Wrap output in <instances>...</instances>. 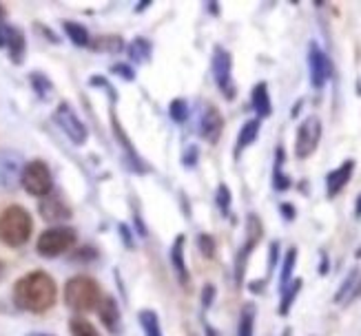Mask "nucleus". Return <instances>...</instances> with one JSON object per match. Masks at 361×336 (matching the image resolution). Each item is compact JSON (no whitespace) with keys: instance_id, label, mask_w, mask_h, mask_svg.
I'll return each mask as SVG.
<instances>
[{"instance_id":"bb28decb","label":"nucleus","mask_w":361,"mask_h":336,"mask_svg":"<svg viewBox=\"0 0 361 336\" xmlns=\"http://www.w3.org/2000/svg\"><path fill=\"white\" fill-rule=\"evenodd\" d=\"M151 51H153V46L149 40L145 38H135L131 44H129V56L133 62H147L151 58Z\"/></svg>"},{"instance_id":"e433bc0d","label":"nucleus","mask_w":361,"mask_h":336,"mask_svg":"<svg viewBox=\"0 0 361 336\" xmlns=\"http://www.w3.org/2000/svg\"><path fill=\"white\" fill-rule=\"evenodd\" d=\"M279 213H281V217H284L286 221H293L297 217V211H295L293 204H281L279 206Z\"/></svg>"},{"instance_id":"aec40b11","label":"nucleus","mask_w":361,"mask_h":336,"mask_svg":"<svg viewBox=\"0 0 361 336\" xmlns=\"http://www.w3.org/2000/svg\"><path fill=\"white\" fill-rule=\"evenodd\" d=\"M284 162H286L284 149L277 147L275 149V166H273V190L275 193H286V190L293 186L290 178L284 173Z\"/></svg>"},{"instance_id":"c756f323","label":"nucleus","mask_w":361,"mask_h":336,"mask_svg":"<svg viewBox=\"0 0 361 336\" xmlns=\"http://www.w3.org/2000/svg\"><path fill=\"white\" fill-rule=\"evenodd\" d=\"M29 80H31V85H34V91L40 95V98H49L51 91H54L49 77H44L42 73H31Z\"/></svg>"},{"instance_id":"0eeeda50","label":"nucleus","mask_w":361,"mask_h":336,"mask_svg":"<svg viewBox=\"0 0 361 336\" xmlns=\"http://www.w3.org/2000/svg\"><path fill=\"white\" fill-rule=\"evenodd\" d=\"M322 142V120L317 116H308L297 126L295 135V157L306 159L317 151Z\"/></svg>"},{"instance_id":"4be33fe9","label":"nucleus","mask_w":361,"mask_h":336,"mask_svg":"<svg viewBox=\"0 0 361 336\" xmlns=\"http://www.w3.org/2000/svg\"><path fill=\"white\" fill-rule=\"evenodd\" d=\"M255 314H257L255 303H244V308L240 312L238 336H253L255 334Z\"/></svg>"},{"instance_id":"ea45409f","label":"nucleus","mask_w":361,"mask_h":336,"mask_svg":"<svg viewBox=\"0 0 361 336\" xmlns=\"http://www.w3.org/2000/svg\"><path fill=\"white\" fill-rule=\"evenodd\" d=\"M355 217L361 219V193H359V197H357V201H355Z\"/></svg>"},{"instance_id":"2f4dec72","label":"nucleus","mask_w":361,"mask_h":336,"mask_svg":"<svg viewBox=\"0 0 361 336\" xmlns=\"http://www.w3.org/2000/svg\"><path fill=\"white\" fill-rule=\"evenodd\" d=\"M197 248L200 252L204 254L207 259H213L215 257V239L211 235H197Z\"/></svg>"},{"instance_id":"72a5a7b5","label":"nucleus","mask_w":361,"mask_h":336,"mask_svg":"<svg viewBox=\"0 0 361 336\" xmlns=\"http://www.w3.org/2000/svg\"><path fill=\"white\" fill-rule=\"evenodd\" d=\"M215 285L213 283H207L202 287V308L204 310H209L211 306H213V301H215Z\"/></svg>"},{"instance_id":"6ab92c4d","label":"nucleus","mask_w":361,"mask_h":336,"mask_svg":"<svg viewBox=\"0 0 361 336\" xmlns=\"http://www.w3.org/2000/svg\"><path fill=\"white\" fill-rule=\"evenodd\" d=\"M171 266H173L182 285L191 281V275H188V268H186V259H184V237L182 235L176 237L173 246H171Z\"/></svg>"},{"instance_id":"6e6552de","label":"nucleus","mask_w":361,"mask_h":336,"mask_svg":"<svg viewBox=\"0 0 361 336\" xmlns=\"http://www.w3.org/2000/svg\"><path fill=\"white\" fill-rule=\"evenodd\" d=\"M262 221L257 215H248L246 219V239H244V244L238 252V259H235V283L242 285L244 281V272H246V263L250 259V254H253L255 246L262 242Z\"/></svg>"},{"instance_id":"f8f14e48","label":"nucleus","mask_w":361,"mask_h":336,"mask_svg":"<svg viewBox=\"0 0 361 336\" xmlns=\"http://www.w3.org/2000/svg\"><path fill=\"white\" fill-rule=\"evenodd\" d=\"M3 11V9H0ZM0 49H7L11 62L20 65L25 58V36L18 27H13L9 23H5L3 13H0Z\"/></svg>"},{"instance_id":"a19ab883","label":"nucleus","mask_w":361,"mask_h":336,"mask_svg":"<svg viewBox=\"0 0 361 336\" xmlns=\"http://www.w3.org/2000/svg\"><path fill=\"white\" fill-rule=\"evenodd\" d=\"M204 330H207V336H219V334H217V330H215V328H211V325H204Z\"/></svg>"},{"instance_id":"37998d69","label":"nucleus","mask_w":361,"mask_h":336,"mask_svg":"<svg viewBox=\"0 0 361 336\" xmlns=\"http://www.w3.org/2000/svg\"><path fill=\"white\" fill-rule=\"evenodd\" d=\"M5 272H7V268H5V263L0 261V281H3V277H5Z\"/></svg>"},{"instance_id":"79ce46f5","label":"nucleus","mask_w":361,"mask_h":336,"mask_svg":"<svg viewBox=\"0 0 361 336\" xmlns=\"http://www.w3.org/2000/svg\"><path fill=\"white\" fill-rule=\"evenodd\" d=\"M207 9H211V11H213L215 15L219 13V5H215V3H209V5H207Z\"/></svg>"},{"instance_id":"473e14b6","label":"nucleus","mask_w":361,"mask_h":336,"mask_svg":"<svg viewBox=\"0 0 361 336\" xmlns=\"http://www.w3.org/2000/svg\"><path fill=\"white\" fill-rule=\"evenodd\" d=\"M91 46H96V49H104L106 54H114L122 46V40L116 38V36H109V38H100L96 44H91Z\"/></svg>"},{"instance_id":"5701e85b","label":"nucleus","mask_w":361,"mask_h":336,"mask_svg":"<svg viewBox=\"0 0 361 336\" xmlns=\"http://www.w3.org/2000/svg\"><path fill=\"white\" fill-rule=\"evenodd\" d=\"M297 266V248H288L284 259H281V272H279V292L293 281V270Z\"/></svg>"},{"instance_id":"f704fd0d","label":"nucleus","mask_w":361,"mask_h":336,"mask_svg":"<svg viewBox=\"0 0 361 336\" xmlns=\"http://www.w3.org/2000/svg\"><path fill=\"white\" fill-rule=\"evenodd\" d=\"M279 263V242H271L269 246V275L277 268Z\"/></svg>"},{"instance_id":"dca6fc26","label":"nucleus","mask_w":361,"mask_h":336,"mask_svg":"<svg viewBox=\"0 0 361 336\" xmlns=\"http://www.w3.org/2000/svg\"><path fill=\"white\" fill-rule=\"evenodd\" d=\"M40 215L47 219V221H62V219H69L71 217V211L69 206L62 201L60 197H56L54 193L42 197V204H40Z\"/></svg>"},{"instance_id":"c03bdc74","label":"nucleus","mask_w":361,"mask_h":336,"mask_svg":"<svg viewBox=\"0 0 361 336\" xmlns=\"http://www.w3.org/2000/svg\"><path fill=\"white\" fill-rule=\"evenodd\" d=\"M29 336H51V334H42V332H34V334H29Z\"/></svg>"},{"instance_id":"a211bd4d","label":"nucleus","mask_w":361,"mask_h":336,"mask_svg":"<svg viewBox=\"0 0 361 336\" xmlns=\"http://www.w3.org/2000/svg\"><path fill=\"white\" fill-rule=\"evenodd\" d=\"M262 129V120L259 118H250L242 124V129L238 133V142H235V155H240L242 151H246L250 144H253L259 135Z\"/></svg>"},{"instance_id":"1a4fd4ad","label":"nucleus","mask_w":361,"mask_h":336,"mask_svg":"<svg viewBox=\"0 0 361 336\" xmlns=\"http://www.w3.org/2000/svg\"><path fill=\"white\" fill-rule=\"evenodd\" d=\"M308 75H310V87L317 91L324 89L328 77L333 75V62L317 42L308 44Z\"/></svg>"},{"instance_id":"4468645a","label":"nucleus","mask_w":361,"mask_h":336,"mask_svg":"<svg viewBox=\"0 0 361 336\" xmlns=\"http://www.w3.org/2000/svg\"><path fill=\"white\" fill-rule=\"evenodd\" d=\"M355 173V159H346L343 164H339L337 168H333L331 173L326 175V195L328 197H337L343 188H346V184L350 182Z\"/></svg>"},{"instance_id":"b1692460","label":"nucleus","mask_w":361,"mask_h":336,"mask_svg":"<svg viewBox=\"0 0 361 336\" xmlns=\"http://www.w3.org/2000/svg\"><path fill=\"white\" fill-rule=\"evenodd\" d=\"M62 27H65V34L69 36V40L75 44V46H91V36H89V31L87 27L82 25H78V23H62Z\"/></svg>"},{"instance_id":"f3484780","label":"nucleus","mask_w":361,"mask_h":336,"mask_svg":"<svg viewBox=\"0 0 361 336\" xmlns=\"http://www.w3.org/2000/svg\"><path fill=\"white\" fill-rule=\"evenodd\" d=\"M250 104H253V111L257 113L259 120L269 118L273 113V102H271L269 85H266V82H257L253 87V93H250Z\"/></svg>"},{"instance_id":"f03ea898","label":"nucleus","mask_w":361,"mask_h":336,"mask_svg":"<svg viewBox=\"0 0 361 336\" xmlns=\"http://www.w3.org/2000/svg\"><path fill=\"white\" fill-rule=\"evenodd\" d=\"M34 221L23 206H9L0 215V242H5L11 248H18L29 242Z\"/></svg>"},{"instance_id":"9d476101","label":"nucleus","mask_w":361,"mask_h":336,"mask_svg":"<svg viewBox=\"0 0 361 336\" xmlns=\"http://www.w3.org/2000/svg\"><path fill=\"white\" fill-rule=\"evenodd\" d=\"M54 120H56V124L60 126L62 131H65V135L73 142V144H85L87 142V126H85V122L75 116V111L67 104V102H62V104H58V108H56V113H54Z\"/></svg>"},{"instance_id":"9b49d317","label":"nucleus","mask_w":361,"mask_h":336,"mask_svg":"<svg viewBox=\"0 0 361 336\" xmlns=\"http://www.w3.org/2000/svg\"><path fill=\"white\" fill-rule=\"evenodd\" d=\"M224 131V118L219 113V108L211 102H207L202 106L200 113V124H197V133L202 135V139H207L209 144H217V139L222 137Z\"/></svg>"},{"instance_id":"f257e3e1","label":"nucleus","mask_w":361,"mask_h":336,"mask_svg":"<svg viewBox=\"0 0 361 336\" xmlns=\"http://www.w3.org/2000/svg\"><path fill=\"white\" fill-rule=\"evenodd\" d=\"M58 297V287L51 275L42 270H34L20 277L13 285V303L25 312H47Z\"/></svg>"},{"instance_id":"412c9836","label":"nucleus","mask_w":361,"mask_h":336,"mask_svg":"<svg viewBox=\"0 0 361 336\" xmlns=\"http://www.w3.org/2000/svg\"><path fill=\"white\" fill-rule=\"evenodd\" d=\"M302 287H304V281H302V279H293V281L284 287V290H281V301H279V308H277L279 316H286V314L290 312L293 303H295V299H297V294H300Z\"/></svg>"},{"instance_id":"423d86ee","label":"nucleus","mask_w":361,"mask_h":336,"mask_svg":"<svg viewBox=\"0 0 361 336\" xmlns=\"http://www.w3.org/2000/svg\"><path fill=\"white\" fill-rule=\"evenodd\" d=\"M211 73L217 89L222 91V95L226 100L235 98V82H233V58L231 54L224 49V46H215L213 49V58H211Z\"/></svg>"},{"instance_id":"39448f33","label":"nucleus","mask_w":361,"mask_h":336,"mask_svg":"<svg viewBox=\"0 0 361 336\" xmlns=\"http://www.w3.org/2000/svg\"><path fill=\"white\" fill-rule=\"evenodd\" d=\"M20 184L27 190L29 195L34 197H47L51 195L54 190V178H51V170L44 162L40 159H34V162L25 164L23 175H20Z\"/></svg>"},{"instance_id":"58836bf2","label":"nucleus","mask_w":361,"mask_h":336,"mask_svg":"<svg viewBox=\"0 0 361 336\" xmlns=\"http://www.w3.org/2000/svg\"><path fill=\"white\" fill-rule=\"evenodd\" d=\"M322 275H326L328 272V257H326V252H322V268H319Z\"/></svg>"},{"instance_id":"7ed1b4c3","label":"nucleus","mask_w":361,"mask_h":336,"mask_svg":"<svg viewBox=\"0 0 361 336\" xmlns=\"http://www.w3.org/2000/svg\"><path fill=\"white\" fill-rule=\"evenodd\" d=\"M100 299H102L100 285L91 277H73L65 285V301H67V306L75 312L96 310Z\"/></svg>"},{"instance_id":"2eb2a0df","label":"nucleus","mask_w":361,"mask_h":336,"mask_svg":"<svg viewBox=\"0 0 361 336\" xmlns=\"http://www.w3.org/2000/svg\"><path fill=\"white\" fill-rule=\"evenodd\" d=\"M96 310L100 314V321L104 323V328L118 336L122 332V314L118 308V301L114 297H102Z\"/></svg>"},{"instance_id":"393cba45","label":"nucleus","mask_w":361,"mask_h":336,"mask_svg":"<svg viewBox=\"0 0 361 336\" xmlns=\"http://www.w3.org/2000/svg\"><path fill=\"white\" fill-rule=\"evenodd\" d=\"M137 318H140V325L145 330V336H162L160 318L153 310H140Z\"/></svg>"},{"instance_id":"c9c22d12","label":"nucleus","mask_w":361,"mask_h":336,"mask_svg":"<svg viewBox=\"0 0 361 336\" xmlns=\"http://www.w3.org/2000/svg\"><path fill=\"white\" fill-rule=\"evenodd\" d=\"M197 147H188L186 151H184V159H182V164L184 166H188V168H193L195 164H197Z\"/></svg>"},{"instance_id":"cd10ccee","label":"nucleus","mask_w":361,"mask_h":336,"mask_svg":"<svg viewBox=\"0 0 361 336\" xmlns=\"http://www.w3.org/2000/svg\"><path fill=\"white\" fill-rule=\"evenodd\" d=\"M69 330H71V336H100L98 330L93 328V323H89L82 316H73L69 321Z\"/></svg>"},{"instance_id":"a878e982","label":"nucleus","mask_w":361,"mask_h":336,"mask_svg":"<svg viewBox=\"0 0 361 336\" xmlns=\"http://www.w3.org/2000/svg\"><path fill=\"white\" fill-rule=\"evenodd\" d=\"M361 279V275H359V268H353L348 275H346V279H343V283H341V287L335 292V303H343L348 297H350V292L355 290V285H357V281Z\"/></svg>"},{"instance_id":"ddd939ff","label":"nucleus","mask_w":361,"mask_h":336,"mask_svg":"<svg viewBox=\"0 0 361 336\" xmlns=\"http://www.w3.org/2000/svg\"><path fill=\"white\" fill-rule=\"evenodd\" d=\"M23 157L16 151H0V186L13 190L20 184V175H23Z\"/></svg>"},{"instance_id":"c85d7f7f","label":"nucleus","mask_w":361,"mask_h":336,"mask_svg":"<svg viewBox=\"0 0 361 336\" xmlns=\"http://www.w3.org/2000/svg\"><path fill=\"white\" fill-rule=\"evenodd\" d=\"M215 201L217 208L222 211V215H231V204H233V195H231V188L226 184H219L217 186V193H215Z\"/></svg>"},{"instance_id":"7c9ffc66","label":"nucleus","mask_w":361,"mask_h":336,"mask_svg":"<svg viewBox=\"0 0 361 336\" xmlns=\"http://www.w3.org/2000/svg\"><path fill=\"white\" fill-rule=\"evenodd\" d=\"M169 116H171V120H173V122L184 124L186 118H188V104H186L182 98L173 100V102L169 104Z\"/></svg>"},{"instance_id":"20e7f679","label":"nucleus","mask_w":361,"mask_h":336,"mask_svg":"<svg viewBox=\"0 0 361 336\" xmlns=\"http://www.w3.org/2000/svg\"><path fill=\"white\" fill-rule=\"evenodd\" d=\"M75 242H78V235L71 226H54L38 237L36 250L40 257L54 259V257H60V254H65L71 246H75Z\"/></svg>"},{"instance_id":"4c0bfd02","label":"nucleus","mask_w":361,"mask_h":336,"mask_svg":"<svg viewBox=\"0 0 361 336\" xmlns=\"http://www.w3.org/2000/svg\"><path fill=\"white\" fill-rule=\"evenodd\" d=\"M114 73L122 75L124 80H133V77H135V71H133V69H129L127 65H116V67H114Z\"/></svg>"}]
</instances>
